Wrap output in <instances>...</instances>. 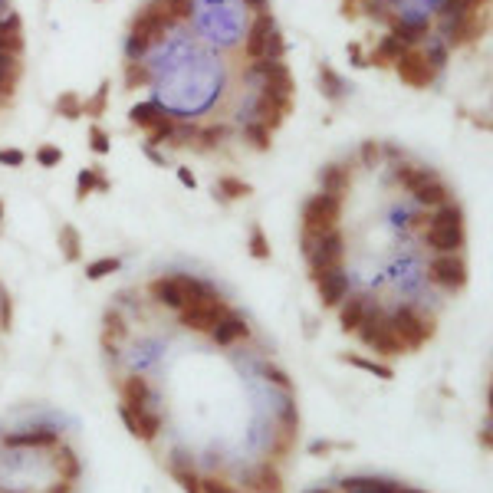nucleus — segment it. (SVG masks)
<instances>
[{"label":"nucleus","mask_w":493,"mask_h":493,"mask_svg":"<svg viewBox=\"0 0 493 493\" xmlns=\"http://www.w3.org/2000/svg\"><path fill=\"white\" fill-rule=\"evenodd\" d=\"M224 316H230V306L224 303L221 293H211V296H204V299L185 303V306L178 309L181 326H185V329H191V332H204V336H211L214 326L221 323Z\"/></svg>","instance_id":"1"},{"label":"nucleus","mask_w":493,"mask_h":493,"mask_svg":"<svg viewBox=\"0 0 493 493\" xmlns=\"http://www.w3.org/2000/svg\"><path fill=\"white\" fill-rule=\"evenodd\" d=\"M388 326H391V332L401 339L405 352L421 349V346H425V342L434 336V319L421 316L415 306H398L395 313L388 316Z\"/></svg>","instance_id":"2"},{"label":"nucleus","mask_w":493,"mask_h":493,"mask_svg":"<svg viewBox=\"0 0 493 493\" xmlns=\"http://www.w3.org/2000/svg\"><path fill=\"white\" fill-rule=\"evenodd\" d=\"M358 339L365 342L375 356H401V352H405L401 339L395 336V332H391L388 316H385L378 306H368L365 323L358 326Z\"/></svg>","instance_id":"3"},{"label":"nucleus","mask_w":493,"mask_h":493,"mask_svg":"<svg viewBox=\"0 0 493 493\" xmlns=\"http://www.w3.org/2000/svg\"><path fill=\"white\" fill-rule=\"evenodd\" d=\"M171 26V17L162 14L158 7H145L132 24V36H128V56H142L152 43H158Z\"/></svg>","instance_id":"4"},{"label":"nucleus","mask_w":493,"mask_h":493,"mask_svg":"<svg viewBox=\"0 0 493 493\" xmlns=\"http://www.w3.org/2000/svg\"><path fill=\"white\" fill-rule=\"evenodd\" d=\"M339 217H342V197L316 194L303 204V230L316 234V237H323V234L339 227Z\"/></svg>","instance_id":"5"},{"label":"nucleus","mask_w":493,"mask_h":493,"mask_svg":"<svg viewBox=\"0 0 493 493\" xmlns=\"http://www.w3.org/2000/svg\"><path fill=\"white\" fill-rule=\"evenodd\" d=\"M342 256H346V237H342L339 227H336V230H329V234H323V237L316 240L313 254L306 256L313 283L319 280V276H326V273L339 270V266H342Z\"/></svg>","instance_id":"6"},{"label":"nucleus","mask_w":493,"mask_h":493,"mask_svg":"<svg viewBox=\"0 0 493 493\" xmlns=\"http://www.w3.org/2000/svg\"><path fill=\"white\" fill-rule=\"evenodd\" d=\"M427 280L441 289H451L457 293L464 283H467V260L460 254H437L427 264Z\"/></svg>","instance_id":"7"},{"label":"nucleus","mask_w":493,"mask_h":493,"mask_svg":"<svg viewBox=\"0 0 493 493\" xmlns=\"http://www.w3.org/2000/svg\"><path fill=\"white\" fill-rule=\"evenodd\" d=\"M395 73H398V79L405 85H411V89H427V85L434 83V73H437V69L431 66V60H427L421 50L408 46V50L398 56V63H395Z\"/></svg>","instance_id":"8"},{"label":"nucleus","mask_w":493,"mask_h":493,"mask_svg":"<svg viewBox=\"0 0 493 493\" xmlns=\"http://www.w3.org/2000/svg\"><path fill=\"white\" fill-rule=\"evenodd\" d=\"M289 112H293V95H266L260 93L254 103V115H250V122H260V125H266L273 132V128H280L283 119H286Z\"/></svg>","instance_id":"9"},{"label":"nucleus","mask_w":493,"mask_h":493,"mask_svg":"<svg viewBox=\"0 0 493 493\" xmlns=\"http://www.w3.org/2000/svg\"><path fill=\"white\" fill-rule=\"evenodd\" d=\"M119 417H122V425L128 427V434L138 437V441H145V444H152L155 437H158V431H162V425H165V417L155 415V411H148V408L128 411V408H122L119 405Z\"/></svg>","instance_id":"10"},{"label":"nucleus","mask_w":493,"mask_h":493,"mask_svg":"<svg viewBox=\"0 0 493 493\" xmlns=\"http://www.w3.org/2000/svg\"><path fill=\"white\" fill-rule=\"evenodd\" d=\"M487 30V20L480 10H460L451 17V30H447V43L451 46H464V43L477 40Z\"/></svg>","instance_id":"11"},{"label":"nucleus","mask_w":493,"mask_h":493,"mask_svg":"<svg viewBox=\"0 0 493 493\" xmlns=\"http://www.w3.org/2000/svg\"><path fill=\"white\" fill-rule=\"evenodd\" d=\"M254 73L264 76V93L266 95H293V76H289L286 63L280 60H260Z\"/></svg>","instance_id":"12"},{"label":"nucleus","mask_w":493,"mask_h":493,"mask_svg":"<svg viewBox=\"0 0 493 493\" xmlns=\"http://www.w3.org/2000/svg\"><path fill=\"white\" fill-rule=\"evenodd\" d=\"M53 444H60V431L50 425L4 434V447H53Z\"/></svg>","instance_id":"13"},{"label":"nucleus","mask_w":493,"mask_h":493,"mask_svg":"<svg viewBox=\"0 0 493 493\" xmlns=\"http://www.w3.org/2000/svg\"><path fill=\"white\" fill-rule=\"evenodd\" d=\"M273 30H276V26H273V14L270 10H260L256 20L250 24V30H246V43H244V50L250 60H264V50H266V43H270Z\"/></svg>","instance_id":"14"},{"label":"nucleus","mask_w":493,"mask_h":493,"mask_svg":"<svg viewBox=\"0 0 493 493\" xmlns=\"http://www.w3.org/2000/svg\"><path fill=\"white\" fill-rule=\"evenodd\" d=\"M316 289H319V303L323 306H339L342 299L349 296V276L342 273V266L339 270H332V273H326V276H319L316 280Z\"/></svg>","instance_id":"15"},{"label":"nucleus","mask_w":493,"mask_h":493,"mask_svg":"<svg viewBox=\"0 0 493 493\" xmlns=\"http://www.w3.org/2000/svg\"><path fill=\"white\" fill-rule=\"evenodd\" d=\"M119 395H122V408L142 411V408H148V401H152V385H148L145 375H128L125 382H122Z\"/></svg>","instance_id":"16"},{"label":"nucleus","mask_w":493,"mask_h":493,"mask_svg":"<svg viewBox=\"0 0 493 493\" xmlns=\"http://www.w3.org/2000/svg\"><path fill=\"white\" fill-rule=\"evenodd\" d=\"M342 493H421V490H411V487L395 484V480H378V477H349V480H342Z\"/></svg>","instance_id":"17"},{"label":"nucleus","mask_w":493,"mask_h":493,"mask_svg":"<svg viewBox=\"0 0 493 493\" xmlns=\"http://www.w3.org/2000/svg\"><path fill=\"white\" fill-rule=\"evenodd\" d=\"M250 336V326H246V319L244 316H224L221 323L214 326V332H211V342L214 346H221V349H227V346H234L237 339H246Z\"/></svg>","instance_id":"18"},{"label":"nucleus","mask_w":493,"mask_h":493,"mask_svg":"<svg viewBox=\"0 0 493 493\" xmlns=\"http://www.w3.org/2000/svg\"><path fill=\"white\" fill-rule=\"evenodd\" d=\"M425 244L437 254H460L464 246V227H427Z\"/></svg>","instance_id":"19"},{"label":"nucleus","mask_w":493,"mask_h":493,"mask_svg":"<svg viewBox=\"0 0 493 493\" xmlns=\"http://www.w3.org/2000/svg\"><path fill=\"white\" fill-rule=\"evenodd\" d=\"M246 487H250V493H283V477L273 467V460H264L254 474L246 477Z\"/></svg>","instance_id":"20"},{"label":"nucleus","mask_w":493,"mask_h":493,"mask_svg":"<svg viewBox=\"0 0 493 493\" xmlns=\"http://www.w3.org/2000/svg\"><path fill=\"white\" fill-rule=\"evenodd\" d=\"M368 313V296H346L339 303V326L342 332H358Z\"/></svg>","instance_id":"21"},{"label":"nucleus","mask_w":493,"mask_h":493,"mask_svg":"<svg viewBox=\"0 0 493 493\" xmlns=\"http://www.w3.org/2000/svg\"><path fill=\"white\" fill-rule=\"evenodd\" d=\"M148 293H152L155 303H162L168 309H181L185 306V296H181V286L175 276H158V280L148 283Z\"/></svg>","instance_id":"22"},{"label":"nucleus","mask_w":493,"mask_h":493,"mask_svg":"<svg viewBox=\"0 0 493 493\" xmlns=\"http://www.w3.org/2000/svg\"><path fill=\"white\" fill-rule=\"evenodd\" d=\"M319 185H323V194L342 197L352 185V175H349V168H342V165H326V168L319 171Z\"/></svg>","instance_id":"23"},{"label":"nucleus","mask_w":493,"mask_h":493,"mask_svg":"<svg viewBox=\"0 0 493 493\" xmlns=\"http://www.w3.org/2000/svg\"><path fill=\"white\" fill-rule=\"evenodd\" d=\"M319 85H323V95L329 103H342V99H346V89H352V85H346V79H342L329 63L319 66Z\"/></svg>","instance_id":"24"},{"label":"nucleus","mask_w":493,"mask_h":493,"mask_svg":"<svg viewBox=\"0 0 493 493\" xmlns=\"http://www.w3.org/2000/svg\"><path fill=\"white\" fill-rule=\"evenodd\" d=\"M0 53H7V56L24 53V33H20V20L14 14H10V20L0 24Z\"/></svg>","instance_id":"25"},{"label":"nucleus","mask_w":493,"mask_h":493,"mask_svg":"<svg viewBox=\"0 0 493 493\" xmlns=\"http://www.w3.org/2000/svg\"><path fill=\"white\" fill-rule=\"evenodd\" d=\"M405 50H408V46H405V43H398L395 36H382V43H378V46L372 50L368 63H372V66H395V63H398V56Z\"/></svg>","instance_id":"26"},{"label":"nucleus","mask_w":493,"mask_h":493,"mask_svg":"<svg viewBox=\"0 0 493 493\" xmlns=\"http://www.w3.org/2000/svg\"><path fill=\"white\" fill-rule=\"evenodd\" d=\"M415 201L425 207H441L451 201V191H447V185H444L441 178H431L425 187H417L415 191Z\"/></svg>","instance_id":"27"},{"label":"nucleus","mask_w":493,"mask_h":493,"mask_svg":"<svg viewBox=\"0 0 493 493\" xmlns=\"http://www.w3.org/2000/svg\"><path fill=\"white\" fill-rule=\"evenodd\" d=\"M431 178H437V175L431 168H417V165H398V171H395V181L401 187H408L411 194H415L417 187H425Z\"/></svg>","instance_id":"28"},{"label":"nucleus","mask_w":493,"mask_h":493,"mask_svg":"<svg viewBox=\"0 0 493 493\" xmlns=\"http://www.w3.org/2000/svg\"><path fill=\"white\" fill-rule=\"evenodd\" d=\"M391 36L405 46H415L417 40H425L427 36V24L425 20H395L391 24Z\"/></svg>","instance_id":"29"},{"label":"nucleus","mask_w":493,"mask_h":493,"mask_svg":"<svg viewBox=\"0 0 493 493\" xmlns=\"http://www.w3.org/2000/svg\"><path fill=\"white\" fill-rule=\"evenodd\" d=\"M53 464H56V470H60V480H73V484H76L79 474H83V464H79V457H76L73 447H60V454H56Z\"/></svg>","instance_id":"30"},{"label":"nucleus","mask_w":493,"mask_h":493,"mask_svg":"<svg viewBox=\"0 0 493 493\" xmlns=\"http://www.w3.org/2000/svg\"><path fill=\"white\" fill-rule=\"evenodd\" d=\"M175 280H178V286H181V296H185V303H194V299H204V296H211V293H214V289L207 286L204 280L187 276V273H175Z\"/></svg>","instance_id":"31"},{"label":"nucleus","mask_w":493,"mask_h":493,"mask_svg":"<svg viewBox=\"0 0 493 493\" xmlns=\"http://www.w3.org/2000/svg\"><path fill=\"white\" fill-rule=\"evenodd\" d=\"M162 115H165V109H158L155 103H145V105H135V109L128 112V119H132V125H138V128H145V132H152L158 122H162Z\"/></svg>","instance_id":"32"},{"label":"nucleus","mask_w":493,"mask_h":493,"mask_svg":"<svg viewBox=\"0 0 493 493\" xmlns=\"http://www.w3.org/2000/svg\"><path fill=\"white\" fill-rule=\"evenodd\" d=\"M60 246H63L66 264H76L79 256H83V240H79V230L73 224H63L60 227Z\"/></svg>","instance_id":"33"},{"label":"nucleus","mask_w":493,"mask_h":493,"mask_svg":"<svg viewBox=\"0 0 493 493\" xmlns=\"http://www.w3.org/2000/svg\"><path fill=\"white\" fill-rule=\"evenodd\" d=\"M214 191H217V194H224L227 201H237V197H250V194H254V187L246 185V181L234 178V175H224V178L214 185Z\"/></svg>","instance_id":"34"},{"label":"nucleus","mask_w":493,"mask_h":493,"mask_svg":"<svg viewBox=\"0 0 493 493\" xmlns=\"http://www.w3.org/2000/svg\"><path fill=\"white\" fill-rule=\"evenodd\" d=\"M427 227H464V211L447 201V204H441L437 211H434V217H431Z\"/></svg>","instance_id":"35"},{"label":"nucleus","mask_w":493,"mask_h":493,"mask_svg":"<svg viewBox=\"0 0 493 493\" xmlns=\"http://www.w3.org/2000/svg\"><path fill=\"white\" fill-rule=\"evenodd\" d=\"M296 437L299 431H286V427H276V437H273V447H270V460H283L293 454L296 447Z\"/></svg>","instance_id":"36"},{"label":"nucleus","mask_w":493,"mask_h":493,"mask_svg":"<svg viewBox=\"0 0 493 493\" xmlns=\"http://www.w3.org/2000/svg\"><path fill=\"white\" fill-rule=\"evenodd\" d=\"M346 365H356V368H362V372H368V375H375V378H395V372H391V365H382V362H372V358H358V356H339Z\"/></svg>","instance_id":"37"},{"label":"nucleus","mask_w":493,"mask_h":493,"mask_svg":"<svg viewBox=\"0 0 493 493\" xmlns=\"http://www.w3.org/2000/svg\"><path fill=\"white\" fill-rule=\"evenodd\" d=\"M122 270V260L119 256H99L93 264H85V280H103L109 273H119Z\"/></svg>","instance_id":"38"},{"label":"nucleus","mask_w":493,"mask_h":493,"mask_svg":"<svg viewBox=\"0 0 493 493\" xmlns=\"http://www.w3.org/2000/svg\"><path fill=\"white\" fill-rule=\"evenodd\" d=\"M244 135H246V142L254 145L256 152H266L273 145V132L266 125H260V122H246L244 125Z\"/></svg>","instance_id":"39"},{"label":"nucleus","mask_w":493,"mask_h":493,"mask_svg":"<svg viewBox=\"0 0 493 493\" xmlns=\"http://www.w3.org/2000/svg\"><path fill=\"white\" fill-rule=\"evenodd\" d=\"M103 326H105L103 339H125V336H128V326H125V319H122L119 309H105Z\"/></svg>","instance_id":"40"},{"label":"nucleus","mask_w":493,"mask_h":493,"mask_svg":"<svg viewBox=\"0 0 493 493\" xmlns=\"http://www.w3.org/2000/svg\"><path fill=\"white\" fill-rule=\"evenodd\" d=\"M250 256H254V260H270V240H266L260 224L250 227Z\"/></svg>","instance_id":"41"},{"label":"nucleus","mask_w":493,"mask_h":493,"mask_svg":"<svg viewBox=\"0 0 493 493\" xmlns=\"http://www.w3.org/2000/svg\"><path fill=\"white\" fill-rule=\"evenodd\" d=\"M152 83V73L145 69V63H125V89H138V85Z\"/></svg>","instance_id":"42"},{"label":"nucleus","mask_w":493,"mask_h":493,"mask_svg":"<svg viewBox=\"0 0 493 493\" xmlns=\"http://www.w3.org/2000/svg\"><path fill=\"white\" fill-rule=\"evenodd\" d=\"M175 125H178V122H175V119H171V115H168V112H165V115H162V122H158V125H155L152 132H148V145H152V148H155V145H165V142H171V135H175Z\"/></svg>","instance_id":"43"},{"label":"nucleus","mask_w":493,"mask_h":493,"mask_svg":"<svg viewBox=\"0 0 493 493\" xmlns=\"http://www.w3.org/2000/svg\"><path fill=\"white\" fill-rule=\"evenodd\" d=\"M105 105H109V83H99L93 99H85L83 103V115H103Z\"/></svg>","instance_id":"44"},{"label":"nucleus","mask_w":493,"mask_h":493,"mask_svg":"<svg viewBox=\"0 0 493 493\" xmlns=\"http://www.w3.org/2000/svg\"><path fill=\"white\" fill-rule=\"evenodd\" d=\"M56 112H60L63 119H79V115H83V99H79L76 93H63L60 99H56Z\"/></svg>","instance_id":"45"},{"label":"nucleus","mask_w":493,"mask_h":493,"mask_svg":"<svg viewBox=\"0 0 493 493\" xmlns=\"http://www.w3.org/2000/svg\"><path fill=\"white\" fill-rule=\"evenodd\" d=\"M99 181H103L99 168H85V171H79V178H76V197H79V201H83L85 194H93L95 187H99Z\"/></svg>","instance_id":"46"},{"label":"nucleus","mask_w":493,"mask_h":493,"mask_svg":"<svg viewBox=\"0 0 493 493\" xmlns=\"http://www.w3.org/2000/svg\"><path fill=\"white\" fill-rule=\"evenodd\" d=\"M197 138H201V148H204V152H211V148H217V145L227 138V128L211 125V128H204V132H197Z\"/></svg>","instance_id":"47"},{"label":"nucleus","mask_w":493,"mask_h":493,"mask_svg":"<svg viewBox=\"0 0 493 493\" xmlns=\"http://www.w3.org/2000/svg\"><path fill=\"white\" fill-rule=\"evenodd\" d=\"M264 375L270 378L273 385H276V388L283 391V395H293V378H289V375L283 372V368H276V365H264Z\"/></svg>","instance_id":"48"},{"label":"nucleus","mask_w":493,"mask_h":493,"mask_svg":"<svg viewBox=\"0 0 493 493\" xmlns=\"http://www.w3.org/2000/svg\"><path fill=\"white\" fill-rule=\"evenodd\" d=\"M162 4V14H168L171 20H185V17H191V0H158Z\"/></svg>","instance_id":"49"},{"label":"nucleus","mask_w":493,"mask_h":493,"mask_svg":"<svg viewBox=\"0 0 493 493\" xmlns=\"http://www.w3.org/2000/svg\"><path fill=\"white\" fill-rule=\"evenodd\" d=\"M358 158H362V165H365V168H375V165L382 162V145H378V142H362V148H358Z\"/></svg>","instance_id":"50"},{"label":"nucleus","mask_w":493,"mask_h":493,"mask_svg":"<svg viewBox=\"0 0 493 493\" xmlns=\"http://www.w3.org/2000/svg\"><path fill=\"white\" fill-rule=\"evenodd\" d=\"M201 493H240L234 484L221 480V477H201Z\"/></svg>","instance_id":"51"},{"label":"nucleus","mask_w":493,"mask_h":493,"mask_svg":"<svg viewBox=\"0 0 493 493\" xmlns=\"http://www.w3.org/2000/svg\"><path fill=\"white\" fill-rule=\"evenodd\" d=\"M36 162H40L43 168H56V165L63 162V152L60 148H53V145H43L40 152H36Z\"/></svg>","instance_id":"52"},{"label":"nucleus","mask_w":493,"mask_h":493,"mask_svg":"<svg viewBox=\"0 0 493 493\" xmlns=\"http://www.w3.org/2000/svg\"><path fill=\"white\" fill-rule=\"evenodd\" d=\"M89 138H93V142H89V145H93V152H95V155H105V152H109V135H105V132H103V128H99V125H93V132H89Z\"/></svg>","instance_id":"53"},{"label":"nucleus","mask_w":493,"mask_h":493,"mask_svg":"<svg viewBox=\"0 0 493 493\" xmlns=\"http://www.w3.org/2000/svg\"><path fill=\"white\" fill-rule=\"evenodd\" d=\"M10 323H14V303L7 293H0V329H10Z\"/></svg>","instance_id":"54"},{"label":"nucleus","mask_w":493,"mask_h":493,"mask_svg":"<svg viewBox=\"0 0 493 493\" xmlns=\"http://www.w3.org/2000/svg\"><path fill=\"white\" fill-rule=\"evenodd\" d=\"M24 162H26V155L20 152V148H0V165H14V168H20Z\"/></svg>","instance_id":"55"},{"label":"nucleus","mask_w":493,"mask_h":493,"mask_svg":"<svg viewBox=\"0 0 493 493\" xmlns=\"http://www.w3.org/2000/svg\"><path fill=\"white\" fill-rule=\"evenodd\" d=\"M493 425H490V417H487V421H484V431H480V444H484V451H490V447H493Z\"/></svg>","instance_id":"56"},{"label":"nucleus","mask_w":493,"mask_h":493,"mask_svg":"<svg viewBox=\"0 0 493 493\" xmlns=\"http://www.w3.org/2000/svg\"><path fill=\"white\" fill-rule=\"evenodd\" d=\"M73 490H76V484H73V480H56V484H53L46 493H73Z\"/></svg>","instance_id":"57"},{"label":"nucleus","mask_w":493,"mask_h":493,"mask_svg":"<svg viewBox=\"0 0 493 493\" xmlns=\"http://www.w3.org/2000/svg\"><path fill=\"white\" fill-rule=\"evenodd\" d=\"M178 181H181L185 187H197V178H194V175H191L187 168H178Z\"/></svg>","instance_id":"58"},{"label":"nucleus","mask_w":493,"mask_h":493,"mask_svg":"<svg viewBox=\"0 0 493 493\" xmlns=\"http://www.w3.org/2000/svg\"><path fill=\"white\" fill-rule=\"evenodd\" d=\"M349 56H352V66H368V63L362 60V50H358V43H352V46H349Z\"/></svg>","instance_id":"59"},{"label":"nucleus","mask_w":493,"mask_h":493,"mask_svg":"<svg viewBox=\"0 0 493 493\" xmlns=\"http://www.w3.org/2000/svg\"><path fill=\"white\" fill-rule=\"evenodd\" d=\"M336 444H329V441H316V444H309V454H326V451H332Z\"/></svg>","instance_id":"60"},{"label":"nucleus","mask_w":493,"mask_h":493,"mask_svg":"<svg viewBox=\"0 0 493 493\" xmlns=\"http://www.w3.org/2000/svg\"><path fill=\"white\" fill-rule=\"evenodd\" d=\"M356 14H358V7H356V0H346V4H342V17H356Z\"/></svg>","instance_id":"61"},{"label":"nucleus","mask_w":493,"mask_h":493,"mask_svg":"<svg viewBox=\"0 0 493 493\" xmlns=\"http://www.w3.org/2000/svg\"><path fill=\"white\" fill-rule=\"evenodd\" d=\"M244 4H250L256 14H260V10H266V0H244Z\"/></svg>","instance_id":"62"},{"label":"nucleus","mask_w":493,"mask_h":493,"mask_svg":"<svg viewBox=\"0 0 493 493\" xmlns=\"http://www.w3.org/2000/svg\"><path fill=\"white\" fill-rule=\"evenodd\" d=\"M0 221H4V201H0Z\"/></svg>","instance_id":"63"},{"label":"nucleus","mask_w":493,"mask_h":493,"mask_svg":"<svg viewBox=\"0 0 493 493\" xmlns=\"http://www.w3.org/2000/svg\"><path fill=\"white\" fill-rule=\"evenodd\" d=\"M309 493H332V490H309Z\"/></svg>","instance_id":"64"}]
</instances>
